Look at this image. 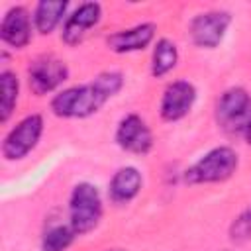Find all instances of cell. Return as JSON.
<instances>
[{
    "mask_svg": "<svg viewBox=\"0 0 251 251\" xmlns=\"http://www.w3.org/2000/svg\"><path fill=\"white\" fill-rule=\"evenodd\" d=\"M124 86V75L104 71L90 82L65 88L51 98V112L59 118H88L96 114Z\"/></svg>",
    "mask_w": 251,
    "mask_h": 251,
    "instance_id": "cell-1",
    "label": "cell"
},
{
    "mask_svg": "<svg viewBox=\"0 0 251 251\" xmlns=\"http://www.w3.org/2000/svg\"><path fill=\"white\" fill-rule=\"evenodd\" d=\"M237 165H239L237 153L227 145H220L204 153L194 165H190L184 171V182L186 184L224 182L237 171Z\"/></svg>",
    "mask_w": 251,
    "mask_h": 251,
    "instance_id": "cell-2",
    "label": "cell"
},
{
    "mask_svg": "<svg viewBox=\"0 0 251 251\" xmlns=\"http://www.w3.org/2000/svg\"><path fill=\"white\" fill-rule=\"evenodd\" d=\"M218 126L229 135H245L251 124V94L241 86L224 90L214 110Z\"/></svg>",
    "mask_w": 251,
    "mask_h": 251,
    "instance_id": "cell-3",
    "label": "cell"
},
{
    "mask_svg": "<svg viewBox=\"0 0 251 251\" xmlns=\"http://www.w3.org/2000/svg\"><path fill=\"white\" fill-rule=\"evenodd\" d=\"M102 198L92 182H78L71 190L69 198V224L76 235L92 231L102 220Z\"/></svg>",
    "mask_w": 251,
    "mask_h": 251,
    "instance_id": "cell-4",
    "label": "cell"
},
{
    "mask_svg": "<svg viewBox=\"0 0 251 251\" xmlns=\"http://www.w3.org/2000/svg\"><path fill=\"white\" fill-rule=\"evenodd\" d=\"M43 133V118L39 114H29L20 120L2 141V155L8 161L24 159L41 139Z\"/></svg>",
    "mask_w": 251,
    "mask_h": 251,
    "instance_id": "cell-5",
    "label": "cell"
},
{
    "mask_svg": "<svg viewBox=\"0 0 251 251\" xmlns=\"http://www.w3.org/2000/svg\"><path fill=\"white\" fill-rule=\"evenodd\" d=\"M231 24V14L226 10H210L194 16L188 24V33L194 45L204 49H216L227 27Z\"/></svg>",
    "mask_w": 251,
    "mask_h": 251,
    "instance_id": "cell-6",
    "label": "cell"
},
{
    "mask_svg": "<svg viewBox=\"0 0 251 251\" xmlns=\"http://www.w3.org/2000/svg\"><path fill=\"white\" fill-rule=\"evenodd\" d=\"M69 78V67L65 61L53 55H41L27 67V84L33 94L43 96L59 88Z\"/></svg>",
    "mask_w": 251,
    "mask_h": 251,
    "instance_id": "cell-7",
    "label": "cell"
},
{
    "mask_svg": "<svg viewBox=\"0 0 251 251\" xmlns=\"http://www.w3.org/2000/svg\"><path fill=\"white\" fill-rule=\"evenodd\" d=\"M116 143L127 153L145 155L153 147V133L141 116L127 114L120 120L116 127Z\"/></svg>",
    "mask_w": 251,
    "mask_h": 251,
    "instance_id": "cell-8",
    "label": "cell"
},
{
    "mask_svg": "<svg viewBox=\"0 0 251 251\" xmlns=\"http://www.w3.org/2000/svg\"><path fill=\"white\" fill-rule=\"evenodd\" d=\"M196 102V88L188 80H173L167 84L161 96L159 114L165 122L182 120Z\"/></svg>",
    "mask_w": 251,
    "mask_h": 251,
    "instance_id": "cell-9",
    "label": "cell"
},
{
    "mask_svg": "<svg viewBox=\"0 0 251 251\" xmlns=\"http://www.w3.org/2000/svg\"><path fill=\"white\" fill-rule=\"evenodd\" d=\"M102 18V6L98 2H84L80 4L63 24V31H61V39L67 45H78L86 33L98 25Z\"/></svg>",
    "mask_w": 251,
    "mask_h": 251,
    "instance_id": "cell-10",
    "label": "cell"
},
{
    "mask_svg": "<svg viewBox=\"0 0 251 251\" xmlns=\"http://www.w3.org/2000/svg\"><path fill=\"white\" fill-rule=\"evenodd\" d=\"M0 37L6 45L14 49H24L29 43L31 20H29V12L24 6H14L6 12L0 25Z\"/></svg>",
    "mask_w": 251,
    "mask_h": 251,
    "instance_id": "cell-11",
    "label": "cell"
},
{
    "mask_svg": "<svg viewBox=\"0 0 251 251\" xmlns=\"http://www.w3.org/2000/svg\"><path fill=\"white\" fill-rule=\"evenodd\" d=\"M155 24H139L129 29H120L116 33H110L106 37V45L114 53H133L143 51L155 37Z\"/></svg>",
    "mask_w": 251,
    "mask_h": 251,
    "instance_id": "cell-12",
    "label": "cell"
},
{
    "mask_svg": "<svg viewBox=\"0 0 251 251\" xmlns=\"http://www.w3.org/2000/svg\"><path fill=\"white\" fill-rule=\"evenodd\" d=\"M143 186V176L135 167H122L114 173L108 184V194L114 204L131 202Z\"/></svg>",
    "mask_w": 251,
    "mask_h": 251,
    "instance_id": "cell-13",
    "label": "cell"
},
{
    "mask_svg": "<svg viewBox=\"0 0 251 251\" xmlns=\"http://www.w3.org/2000/svg\"><path fill=\"white\" fill-rule=\"evenodd\" d=\"M67 6H69V2H65V0H43V2H39L33 10L35 29L43 35L51 33L59 25V22L63 20V16L67 12Z\"/></svg>",
    "mask_w": 251,
    "mask_h": 251,
    "instance_id": "cell-14",
    "label": "cell"
},
{
    "mask_svg": "<svg viewBox=\"0 0 251 251\" xmlns=\"http://www.w3.org/2000/svg\"><path fill=\"white\" fill-rule=\"evenodd\" d=\"M176 61H178L176 45L167 37L157 39V43L153 47V57H151V75L155 78L165 76L167 73H171L176 67Z\"/></svg>",
    "mask_w": 251,
    "mask_h": 251,
    "instance_id": "cell-15",
    "label": "cell"
},
{
    "mask_svg": "<svg viewBox=\"0 0 251 251\" xmlns=\"http://www.w3.org/2000/svg\"><path fill=\"white\" fill-rule=\"evenodd\" d=\"M75 237L76 231L71 224H53L41 235V251H67Z\"/></svg>",
    "mask_w": 251,
    "mask_h": 251,
    "instance_id": "cell-16",
    "label": "cell"
},
{
    "mask_svg": "<svg viewBox=\"0 0 251 251\" xmlns=\"http://www.w3.org/2000/svg\"><path fill=\"white\" fill-rule=\"evenodd\" d=\"M0 90H2V100H0V122H8V118L12 116L16 102H18V94H20V80L14 73L10 71H2L0 75Z\"/></svg>",
    "mask_w": 251,
    "mask_h": 251,
    "instance_id": "cell-17",
    "label": "cell"
},
{
    "mask_svg": "<svg viewBox=\"0 0 251 251\" xmlns=\"http://www.w3.org/2000/svg\"><path fill=\"white\" fill-rule=\"evenodd\" d=\"M229 239L233 243H245L251 239V206L245 208L229 226Z\"/></svg>",
    "mask_w": 251,
    "mask_h": 251,
    "instance_id": "cell-18",
    "label": "cell"
},
{
    "mask_svg": "<svg viewBox=\"0 0 251 251\" xmlns=\"http://www.w3.org/2000/svg\"><path fill=\"white\" fill-rule=\"evenodd\" d=\"M245 139L251 143V124H249V127H247V131H245Z\"/></svg>",
    "mask_w": 251,
    "mask_h": 251,
    "instance_id": "cell-19",
    "label": "cell"
},
{
    "mask_svg": "<svg viewBox=\"0 0 251 251\" xmlns=\"http://www.w3.org/2000/svg\"><path fill=\"white\" fill-rule=\"evenodd\" d=\"M112 251H124V249H112Z\"/></svg>",
    "mask_w": 251,
    "mask_h": 251,
    "instance_id": "cell-20",
    "label": "cell"
},
{
    "mask_svg": "<svg viewBox=\"0 0 251 251\" xmlns=\"http://www.w3.org/2000/svg\"><path fill=\"white\" fill-rule=\"evenodd\" d=\"M226 251H227V249H226Z\"/></svg>",
    "mask_w": 251,
    "mask_h": 251,
    "instance_id": "cell-21",
    "label": "cell"
}]
</instances>
